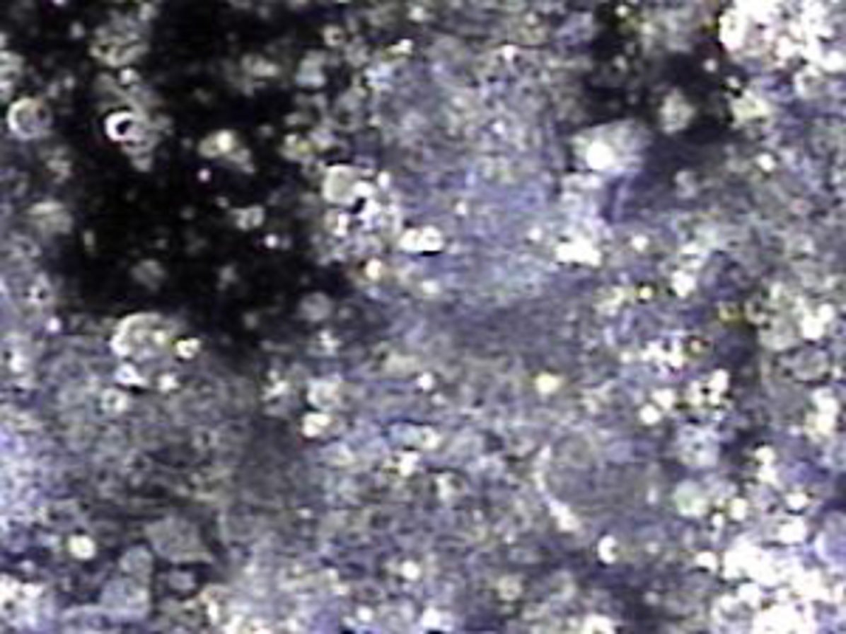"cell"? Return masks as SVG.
<instances>
[{
	"label": "cell",
	"instance_id": "6da1fadb",
	"mask_svg": "<svg viewBox=\"0 0 846 634\" xmlns=\"http://www.w3.org/2000/svg\"><path fill=\"white\" fill-rule=\"evenodd\" d=\"M105 606L110 609V612H119V615H141L144 612V606H147V595L136 587V584H122V581H116V584H110L108 587V592H105Z\"/></svg>",
	"mask_w": 846,
	"mask_h": 634
},
{
	"label": "cell",
	"instance_id": "7a4b0ae2",
	"mask_svg": "<svg viewBox=\"0 0 846 634\" xmlns=\"http://www.w3.org/2000/svg\"><path fill=\"white\" fill-rule=\"evenodd\" d=\"M8 122H11V127H14V133H17L20 139H34L37 133H42V130H45V124H48V116H45V110H42L37 102L25 99V102L14 105V110H11V116H8Z\"/></svg>",
	"mask_w": 846,
	"mask_h": 634
},
{
	"label": "cell",
	"instance_id": "3957f363",
	"mask_svg": "<svg viewBox=\"0 0 846 634\" xmlns=\"http://www.w3.org/2000/svg\"><path fill=\"white\" fill-rule=\"evenodd\" d=\"M122 567H124V573H130V575H139V578H144V575L150 573V556H147L144 550H130V553L124 556Z\"/></svg>",
	"mask_w": 846,
	"mask_h": 634
},
{
	"label": "cell",
	"instance_id": "277c9868",
	"mask_svg": "<svg viewBox=\"0 0 846 634\" xmlns=\"http://www.w3.org/2000/svg\"><path fill=\"white\" fill-rule=\"evenodd\" d=\"M412 242H415V245H421V251H431V248H440V234H434V231H429V228H426V231H421V234H418V231H412V234L404 240V245L410 248Z\"/></svg>",
	"mask_w": 846,
	"mask_h": 634
},
{
	"label": "cell",
	"instance_id": "5b68a950",
	"mask_svg": "<svg viewBox=\"0 0 846 634\" xmlns=\"http://www.w3.org/2000/svg\"><path fill=\"white\" fill-rule=\"evenodd\" d=\"M102 404H105V412L116 415V412H122V409L127 406V398H124L122 392H116V389H108V392L102 395Z\"/></svg>",
	"mask_w": 846,
	"mask_h": 634
},
{
	"label": "cell",
	"instance_id": "8992f818",
	"mask_svg": "<svg viewBox=\"0 0 846 634\" xmlns=\"http://www.w3.org/2000/svg\"><path fill=\"white\" fill-rule=\"evenodd\" d=\"M71 550H74V556H91L93 553V547L88 544V539H74Z\"/></svg>",
	"mask_w": 846,
	"mask_h": 634
},
{
	"label": "cell",
	"instance_id": "52a82bcc",
	"mask_svg": "<svg viewBox=\"0 0 846 634\" xmlns=\"http://www.w3.org/2000/svg\"><path fill=\"white\" fill-rule=\"evenodd\" d=\"M328 418H308V425H325ZM319 428H308V434H316Z\"/></svg>",
	"mask_w": 846,
	"mask_h": 634
}]
</instances>
